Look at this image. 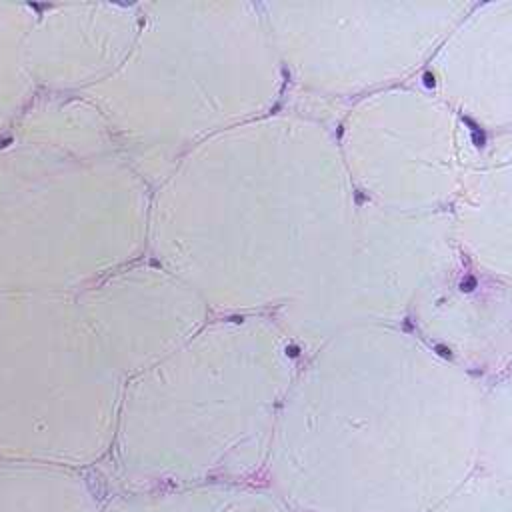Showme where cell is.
<instances>
[{"instance_id": "6da1fadb", "label": "cell", "mask_w": 512, "mask_h": 512, "mask_svg": "<svg viewBox=\"0 0 512 512\" xmlns=\"http://www.w3.org/2000/svg\"><path fill=\"white\" fill-rule=\"evenodd\" d=\"M146 180L118 152L12 138L0 148V294H78L148 236Z\"/></svg>"}, {"instance_id": "7a4b0ae2", "label": "cell", "mask_w": 512, "mask_h": 512, "mask_svg": "<svg viewBox=\"0 0 512 512\" xmlns=\"http://www.w3.org/2000/svg\"><path fill=\"white\" fill-rule=\"evenodd\" d=\"M124 384L76 294H0V460L100 462Z\"/></svg>"}, {"instance_id": "3957f363", "label": "cell", "mask_w": 512, "mask_h": 512, "mask_svg": "<svg viewBox=\"0 0 512 512\" xmlns=\"http://www.w3.org/2000/svg\"><path fill=\"white\" fill-rule=\"evenodd\" d=\"M76 296L124 380L158 364L186 338L192 302L162 268L128 264Z\"/></svg>"}, {"instance_id": "277c9868", "label": "cell", "mask_w": 512, "mask_h": 512, "mask_svg": "<svg viewBox=\"0 0 512 512\" xmlns=\"http://www.w3.org/2000/svg\"><path fill=\"white\" fill-rule=\"evenodd\" d=\"M140 24L136 6L118 4H66L36 14L26 44L34 86L90 90L124 62Z\"/></svg>"}, {"instance_id": "5b68a950", "label": "cell", "mask_w": 512, "mask_h": 512, "mask_svg": "<svg viewBox=\"0 0 512 512\" xmlns=\"http://www.w3.org/2000/svg\"><path fill=\"white\" fill-rule=\"evenodd\" d=\"M84 468L0 460V512H102Z\"/></svg>"}, {"instance_id": "8992f818", "label": "cell", "mask_w": 512, "mask_h": 512, "mask_svg": "<svg viewBox=\"0 0 512 512\" xmlns=\"http://www.w3.org/2000/svg\"><path fill=\"white\" fill-rule=\"evenodd\" d=\"M102 512H292L274 492L240 482L124 490Z\"/></svg>"}, {"instance_id": "52a82bcc", "label": "cell", "mask_w": 512, "mask_h": 512, "mask_svg": "<svg viewBox=\"0 0 512 512\" xmlns=\"http://www.w3.org/2000/svg\"><path fill=\"white\" fill-rule=\"evenodd\" d=\"M34 20L32 8L0 2V130L16 124L34 92L26 58Z\"/></svg>"}, {"instance_id": "ba28073f", "label": "cell", "mask_w": 512, "mask_h": 512, "mask_svg": "<svg viewBox=\"0 0 512 512\" xmlns=\"http://www.w3.org/2000/svg\"><path fill=\"white\" fill-rule=\"evenodd\" d=\"M432 512H512V480L468 474Z\"/></svg>"}]
</instances>
